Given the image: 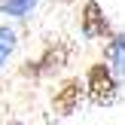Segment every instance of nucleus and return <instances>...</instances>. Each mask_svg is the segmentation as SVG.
I'll list each match as a JSON object with an SVG mask.
<instances>
[{
  "mask_svg": "<svg viewBox=\"0 0 125 125\" xmlns=\"http://www.w3.org/2000/svg\"><path fill=\"white\" fill-rule=\"evenodd\" d=\"M12 52H15V31L3 24V28H0V67L9 61Z\"/></svg>",
  "mask_w": 125,
  "mask_h": 125,
  "instance_id": "obj_6",
  "label": "nucleus"
},
{
  "mask_svg": "<svg viewBox=\"0 0 125 125\" xmlns=\"http://www.w3.org/2000/svg\"><path fill=\"white\" fill-rule=\"evenodd\" d=\"M107 61H110V70L116 73V79H125V34L113 37L107 46Z\"/></svg>",
  "mask_w": 125,
  "mask_h": 125,
  "instance_id": "obj_4",
  "label": "nucleus"
},
{
  "mask_svg": "<svg viewBox=\"0 0 125 125\" xmlns=\"http://www.w3.org/2000/svg\"><path fill=\"white\" fill-rule=\"evenodd\" d=\"M83 92H85V83H79V79L64 83V89L55 95V110H58L61 116H70L73 110L79 107V98H83Z\"/></svg>",
  "mask_w": 125,
  "mask_h": 125,
  "instance_id": "obj_2",
  "label": "nucleus"
},
{
  "mask_svg": "<svg viewBox=\"0 0 125 125\" xmlns=\"http://www.w3.org/2000/svg\"><path fill=\"white\" fill-rule=\"evenodd\" d=\"M12 125H24V122H12Z\"/></svg>",
  "mask_w": 125,
  "mask_h": 125,
  "instance_id": "obj_7",
  "label": "nucleus"
},
{
  "mask_svg": "<svg viewBox=\"0 0 125 125\" xmlns=\"http://www.w3.org/2000/svg\"><path fill=\"white\" fill-rule=\"evenodd\" d=\"M83 34L85 37H110V24L101 15V6L95 0H89L83 9Z\"/></svg>",
  "mask_w": 125,
  "mask_h": 125,
  "instance_id": "obj_3",
  "label": "nucleus"
},
{
  "mask_svg": "<svg viewBox=\"0 0 125 125\" xmlns=\"http://www.w3.org/2000/svg\"><path fill=\"white\" fill-rule=\"evenodd\" d=\"M85 92L95 104H113L116 101V73L107 64H95L85 76Z\"/></svg>",
  "mask_w": 125,
  "mask_h": 125,
  "instance_id": "obj_1",
  "label": "nucleus"
},
{
  "mask_svg": "<svg viewBox=\"0 0 125 125\" xmlns=\"http://www.w3.org/2000/svg\"><path fill=\"white\" fill-rule=\"evenodd\" d=\"M34 6H37V0H0V12H6L12 18H24Z\"/></svg>",
  "mask_w": 125,
  "mask_h": 125,
  "instance_id": "obj_5",
  "label": "nucleus"
}]
</instances>
